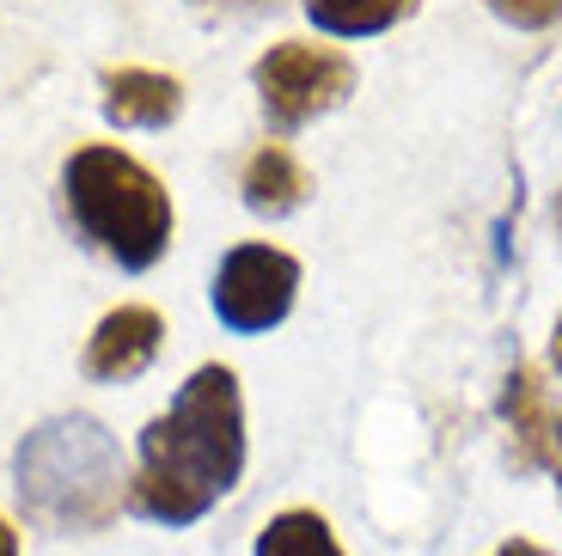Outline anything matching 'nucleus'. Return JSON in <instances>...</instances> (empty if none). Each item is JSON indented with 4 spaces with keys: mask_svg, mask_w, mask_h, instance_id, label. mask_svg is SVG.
Instances as JSON below:
<instances>
[{
    "mask_svg": "<svg viewBox=\"0 0 562 556\" xmlns=\"http://www.w3.org/2000/svg\"><path fill=\"white\" fill-rule=\"evenodd\" d=\"M245 471V403L233 367H196L166 416L140 429L128 508L154 526H196Z\"/></svg>",
    "mask_w": 562,
    "mask_h": 556,
    "instance_id": "f257e3e1",
    "label": "nucleus"
},
{
    "mask_svg": "<svg viewBox=\"0 0 562 556\" xmlns=\"http://www.w3.org/2000/svg\"><path fill=\"white\" fill-rule=\"evenodd\" d=\"M123 453L99 416H49L19 441L13 489L37 532H104L123 514Z\"/></svg>",
    "mask_w": 562,
    "mask_h": 556,
    "instance_id": "f03ea898",
    "label": "nucleus"
},
{
    "mask_svg": "<svg viewBox=\"0 0 562 556\" xmlns=\"http://www.w3.org/2000/svg\"><path fill=\"white\" fill-rule=\"evenodd\" d=\"M61 196L92 251H104L116 269H154L171 245V196L154 171L123 147H80L61 166Z\"/></svg>",
    "mask_w": 562,
    "mask_h": 556,
    "instance_id": "7ed1b4c3",
    "label": "nucleus"
},
{
    "mask_svg": "<svg viewBox=\"0 0 562 556\" xmlns=\"http://www.w3.org/2000/svg\"><path fill=\"white\" fill-rule=\"evenodd\" d=\"M251 86L263 98V111L276 129H300L312 116L337 111L355 92V62L324 43H276L269 56H257Z\"/></svg>",
    "mask_w": 562,
    "mask_h": 556,
    "instance_id": "20e7f679",
    "label": "nucleus"
},
{
    "mask_svg": "<svg viewBox=\"0 0 562 556\" xmlns=\"http://www.w3.org/2000/svg\"><path fill=\"white\" fill-rule=\"evenodd\" d=\"M300 288V264L276 245H233L221 257V276H214V312H221L226 331L257 336L269 324L288 319Z\"/></svg>",
    "mask_w": 562,
    "mask_h": 556,
    "instance_id": "39448f33",
    "label": "nucleus"
},
{
    "mask_svg": "<svg viewBox=\"0 0 562 556\" xmlns=\"http://www.w3.org/2000/svg\"><path fill=\"white\" fill-rule=\"evenodd\" d=\"M159 343H166V324L154 307H116L99 319V331L86 336V374L92 379H135L154 367Z\"/></svg>",
    "mask_w": 562,
    "mask_h": 556,
    "instance_id": "423d86ee",
    "label": "nucleus"
},
{
    "mask_svg": "<svg viewBox=\"0 0 562 556\" xmlns=\"http://www.w3.org/2000/svg\"><path fill=\"white\" fill-rule=\"evenodd\" d=\"M99 104L116 129H166L183 111V86L171 74H154V68H111Z\"/></svg>",
    "mask_w": 562,
    "mask_h": 556,
    "instance_id": "0eeeda50",
    "label": "nucleus"
},
{
    "mask_svg": "<svg viewBox=\"0 0 562 556\" xmlns=\"http://www.w3.org/2000/svg\"><path fill=\"white\" fill-rule=\"evenodd\" d=\"M502 422L514 434V465L520 471H538L550 459V441H557V422H550V391L532 367H514L502 391Z\"/></svg>",
    "mask_w": 562,
    "mask_h": 556,
    "instance_id": "6e6552de",
    "label": "nucleus"
},
{
    "mask_svg": "<svg viewBox=\"0 0 562 556\" xmlns=\"http://www.w3.org/2000/svg\"><path fill=\"white\" fill-rule=\"evenodd\" d=\"M245 209L251 214H269V221H281V214H294L300 202H306V190H312V178H306V166H300L288 147H257L251 159H245Z\"/></svg>",
    "mask_w": 562,
    "mask_h": 556,
    "instance_id": "1a4fd4ad",
    "label": "nucleus"
},
{
    "mask_svg": "<svg viewBox=\"0 0 562 556\" xmlns=\"http://www.w3.org/2000/svg\"><path fill=\"white\" fill-rule=\"evenodd\" d=\"M416 0H306V19L330 37H380Z\"/></svg>",
    "mask_w": 562,
    "mask_h": 556,
    "instance_id": "9d476101",
    "label": "nucleus"
},
{
    "mask_svg": "<svg viewBox=\"0 0 562 556\" xmlns=\"http://www.w3.org/2000/svg\"><path fill=\"white\" fill-rule=\"evenodd\" d=\"M257 556H342L337 532L324 526V514H276L263 532H257Z\"/></svg>",
    "mask_w": 562,
    "mask_h": 556,
    "instance_id": "9b49d317",
    "label": "nucleus"
},
{
    "mask_svg": "<svg viewBox=\"0 0 562 556\" xmlns=\"http://www.w3.org/2000/svg\"><path fill=\"white\" fill-rule=\"evenodd\" d=\"M490 13L507 19L514 31H544L562 19V0H490Z\"/></svg>",
    "mask_w": 562,
    "mask_h": 556,
    "instance_id": "f8f14e48",
    "label": "nucleus"
},
{
    "mask_svg": "<svg viewBox=\"0 0 562 556\" xmlns=\"http://www.w3.org/2000/svg\"><path fill=\"white\" fill-rule=\"evenodd\" d=\"M190 7H202V13H263L276 0H190Z\"/></svg>",
    "mask_w": 562,
    "mask_h": 556,
    "instance_id": "ddd939ff",
    "label": "nucleus"
},
{
    "mask_svg": "<svg viewBox=\"0 0 562 556\" xmlns=\"http://www.w3.org/2000/svg\"><path fill=\"white\" fill-rule=\"evenodd\" d=\"M495 556H550V551H544V544H532V538H507Z\"/></svg>",
    "mask_w": 562,
    "mask_h": 556,
    "instance_id": "4468645a",
    "label": "nucleus"
},
{
    "mask_svg": "<svg viewBox=\"0 0 562 556\" xmlns=\"http://www.w3.org/2000/svg\"><path fill=\"white\" fill-rule=\"evenodd\" d=\"M0 556H19V532L7 526V520H0Z\"/></svg>",
    "mask_w": 562,
    "mask_h": 556,
    "instance_id": "2eb2a0df",
    "label": "nucleus"
},
{
    "mask_svg": "<svg viewBox=\"0 0 562 556\" xmlns=\"http://www.w3.org/2000/svg\"><path fill=\"white\" fill-rule=\"evenodd\" d=\"M550 362L562 367V319H557V331H550Z\"/></svg>",
    "mask_w": 562,
    "mask_h": 556,
    "instance_id": "dca6fc26",
    "label": "nucleus"
},
{
    "mask_svg": "<svg viewBox=\"0 0 562 556\" xmlns=\"http://www.w3.org/2000/svg\"><path fill=\"white\" fill-rule=\"evenodd\" d=\"M557 226H562V196H557Z\"/></svg>",
    "mask_w": 562,
    "mask_h": 556,
    "instance_id": "f3484780",
    "label": "nucleus"
},
{
    "mask_svg": "<svg viewBox=\"0 0 562 556\" xmlns=\"http://www.w3.org/2000/svg\"><path fill=\"white\" fill-rule=\"evenodd\" d=\"M557 434H562V429H557Z\"/></svg>",
    "mask_w": 562,
    "mask_h": 556,
    "instance_id": "a211bd4d",
    "label": "nucleus"
}]
</instances>
